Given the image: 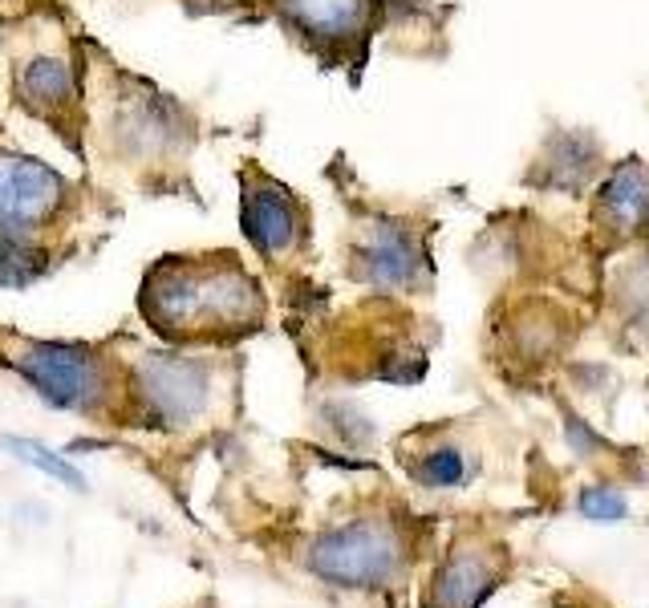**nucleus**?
<instances>
[{
  "label": "nucleus",
  "mask_w": 649,
  "mask_h": 608,
  "mask_svg": "<svg viewBox=\"0 0 649 608\" xmlns=\"http://www.w3.org/2000/svg\"><path fill=\"white\" fill-rule=\"evenodd\" d=\"M276 9L305 41L345 49L366 37L374 0H276Z\"/></svg>",
  "instance_id": "6e6552de"
},
{
  "label": "nucleus",
  "mask_w": 649,
  "mask_h": 608,
  "mask_svg": "<svg viewBox=\"0 0 649 608\" xmlns=\"http://www.w3.org/2000/svg\"><path fill=\"white\" fill-rule=\"evenodd\" d=\"M565 608H568V605H565Z\"/></svg>",
  "instance_id": "a211bd4d"
},
{
  "label": "nucleus",
  "mask_w": 649,
  "mask_h": 608,
  "mask_svg": "<svg viewBox=\"0 0 649 608\" xmlns=\"http://www.w3.org/2000/svg\"><path fill=\"white\" fill-rule=\"evenodd\" d=\"M240 227L260 256H284L301 240V207L281 183L249 175L240 195Z\"/></svg>",
  "instance_id": "423d86ee"
},
{
  "label": "nucleus",
  "mask_w": 649,
  "mask_h": 608,
  "mask_svg": "<svg viewBox=\"0 0 649 608\" xmlns=\"http://www.w3.org/2000/svg\"><path fill=\"white\" fill-rule=\"evenodd\" d=\"M499 585V572L487 551H455L435 576H430V592L426 608H479Z\"/></svg>",
  "instance_id": "9d476101"
},
{
  "label": "nucleus",
  "mask_w": 649,
  "mask_h": 608,
  "mask_svg": "<svg viewBox=\"0 0 649 608\" xmlns=\"http://www.w3.org/2000/svg\"><path fill=\"white\" fill-rule=\"evenodd\" d=\"M418 479L426 483V487H459L463 479H467V458H463V450H455V446H438V450H430V455L418 463Z\"/></svg>",
  "instance_id": "2eb2a0df"
},
{
  "label": "nucleus",
  "mask_w": 649,
  "mask_h": 608,
  "mask_svg": "<svg viewBox=\"0 0 649 608\" xmlns=\"http://www.w3.org/2000/svg\"><path fill=\"white\" fill-rule=\"evenodd\" d=\"M601 166V142L585 134V130H560L548 139L540 154V171H536V183L544 188H565V191H580L597 175Z\"/></svg>",
  "instance_id": "9b49d317"
},
{
  "label": "nucleus",
  "mask_w": 649,
  "mask_h": 608,
  "mask_svg": "<svg viewBox=\"0 0 649 608\" xmlns=\"http://www.w3.org/2000/svg\"><path fill=\"white\" fill-rule=\"evenodd\" d=\"M626 308L641 321V328H649V260L626 276Z\"/></svg>",
  "instance_id": "f3484780"
},
{
  "label": "nucleus",
  "mask_w": 649,
  "mask_h": 608,
  "mask_svg": "<svg viewBox=\"0 0 649 608\" xmlns=\"http://www.w3.org/2000/svg\"><path fill=\"white\" fill-rule=\"evenodd\" d=\"M37 252L29 247V240H17V235H0V284L4 288H21L41 272V264H33Z\"/></svg>",
  "instance_id": "4468645a"
},
{
  "label": "nucleus",
  "mask_w": 649,
  "mask_h": 608,
  "mask_svg": "<svg viewBox=\"0 0 649 608\" xmlns=\"http://www.w3.org/2000/svg\"><path fill=\"white\" fill-rule=\"evenodd\" d=\"M308 568L342 588H378L389 585L402 568L398 531L386 519H357L349 527L325 531L308 548Z\"/></svg>",
  "instance_id": "f03ea898"
},
{
  "label": "nucleus",
  "mask_w": 649,
  "mask_h": 608,
  "mask_svg": "<svg viewBox=\"0 0 649 608\" xmlns=\"http://www.w3.org/2000/svg\"><path fill=\"white\" fill-rule=\"evenodd\" d=\"M17 94L24 98V105H33L37 114L61 110L73 102V73L65 61L58 58H33L24 61L17 73Z\"/></svg>",
  "instance_id": "f8f14e48"
},
{
  "label": "nucleus",
  "mask_w": 649,
  "mask_h": 608,
  "mask_svg": "<svg viewBox=\"0 0 649 608\" xmlns=\"http://www.w3.org/2000/svg\"><path fill=\"white\" fill-rule=\"evenodd\" d=\"M142 313L163 333H191L203 321L244 325L260 316V293L232 256L224 264H159L142 288Z\"/></svg>",
  "instance_id": "f257e3e1"
},
{
  "label": "nucleus",
  "mask_w": 649,
  "mask_h": 608,
  "mask_svg": "<svg viewBox=\"0 0 649 608\" xmlns=\"http://www.w3.org/2000/svg\"><path fill=\"white\" fill-rule=\"evenodd\" d=\"M357 272L378 288H414L426 272L423 240L398 220H374L357 235Z\"/></svg>",
  "instance_id": "39448f33"
},
{
  "label": "nucleus",
  "mask_w": 649,
  "mask_h": 608,
  "mask_svg": "<svg viewBox=\"0 0 649 608\" xmlns=\"http://www.w3.org/2000/svg\"><path fill=\"white\" fill-rule=\"evenodd\" d=\"M12 365L21 369L41 398L53 402V406L65 409H82L90 406V398L98 394V365L90 353L70 349V345H53V341H33L24 345Z\"/></svg>",
  "instance_id": "20e7f679"
},
{
  "label": "nucleus",
  "mask_w": 649,
  "mask_h": 608,
  "mask_svg": "<svg viewBox=\"0 0 649 608\" xmlns=\"http://www.w3.org/2000/svg\"><path fill=\"white\" fill-rule=\"evenodd\" d=\"M592 220L617 235H649V163H617L592 200Z\"/></svg>",
  "instance_id": "1a4fd4ad"
},
{
  "label": "nucleus",
  "mask_w": 649,
  "mask_h": 608,
  "mask_svg": "<svg viewBox=\"0 0 649 608\" xmlns=\"http://www.w3.org/2000/svg\"><path fill=\"white\" fill-rule=\"evenodd\" d=\"M577 507L585 519H597V524H617V519H626V511H629L626 495L613 492V487H589V492L580 495Z\"/></svg>",
  "instance_id": "dca6fc26"
},
{
  "label": "nucleus",
  "mask_w": 649,
  "mask_h": 608,
  "mask_svg": "<svg viewBox=\"0 0 649 608\" xmlns=\"http://www.w3.org/2000/svg\"><path fill=\"white\" fill-rule=\"evenodd\" d=\"M139 389L166 422H191L207 402V369L187 357H146L139 365Z\"/></svg>",
  "instance_id": "0eeeda50"
},
{
  "label": "nucleus",
  "mask_w": 649,
  "mask_h": 608,
  "mask_svg": "<svg viewBox=\"0 0 649 608\" xmlns=\"http://www.w3.org/2000/svg\"><path fill=\"white\" fill-rule=\"evenodd\" d=\"M65 179L29 154L0 151V235L29 240L65 203Z\"/></svg>",
  "instance_id": "7ed1b4c3"
},
{
  "label": "nucleus",
  "mask_w": 649,
  "mask_h": 608,
  "mask_svg": "<svg viewBox=\"0 0 649 608\" xmlns=\"http://www.w3.org/2000/svg\"><path fill=\"white\" fill-rule=\"evenodd\" d=\"M4 450L9 455H17L21 463H29V467H41L45 475H53L58 483H65V487H73V492H85V479L82 470H73L70 463L61 455H53L49 446L41 443H29V438H4Z\"/></svg>",
  "instance_id": "ddd939ff"
}]
</instances>
